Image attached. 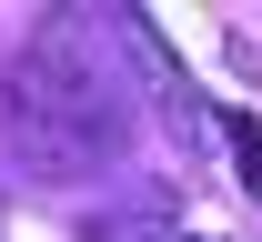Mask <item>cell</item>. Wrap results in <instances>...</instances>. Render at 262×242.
<instances>
[{"mask_svg": "<svg viewBox=\"0 0 262 242\" xmlns=\"http://www.w3.org/2000/svg\"><path fill=\"white\" fill-rule=\"evenodd\" d=\"M232 151H242V182L262 192V121H252V111H232Z\"/></svg>", "mask_w": 262, "mask_h": 242, "instance_id": "obj_1", "label": "cell"}]
</instances>
